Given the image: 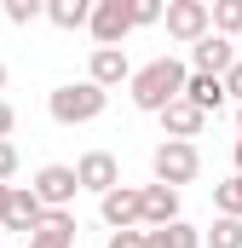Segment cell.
Instances as JSON below:
<instances>
[{
	"mask_svg": "<svg viewBox=\"0 0 242 248\" xmlns=\"http://www.w3.org/2000/svg\"><path fill=\"white\" fill-rule=\"evenodd\" d=\"M184 87H190V63H179V58H150L138 75H133V104L150 110V116H162L167 104L184 98Z\"/></svg>",
	"mask_w": 242,
	"mask_h": 248,
	"instance_id": "1",
	"label": "cell"
},
{
	"mask_svg": "<svg viewBox=\"0 0 242 248\" xmlns=\"http://www.w3.org/2000/svg\"><path fill=\"white\" fill-rule=\"evenodd\" d=\"M104 104H110V93H104V87H92V81H63V87H52V98H46L52 122H63V127L98 122V116H104Z\"/></svg>",
	"mask_w": 242,
	"mask_h": 248,
	"instance_id": "2",
	"label": "cell"
},
{
	"mask_svg": "<svg viewBox=\"0 0 242 248\" xmlns=\"http://www.w3.org/2000/svg\"><path fill=\"white\" fill-rule=\"evenodd\" d=\"M150 173H156V185H190L196 173H202V150L196 144H179V139H162L156 150H150Z\"/></svg>",
	"mask_w": 242,
	"mask_h": 248,
	"instance_id": "3",
	"label": "cell"
},
{
	"mask_svg": "<svg viewBox=\"0 0 242 248\" xmlns=\"http://www.w3.org/2000/svg\"><path fill=\"white\" fill-rule=\"evenodd\" d=\"M167 35L184 41V46H196V41H208L213 35V6L208 0H167Z\"/></svg>",
	"mask_w": 242,
	"mask_h": 248,
	"instance_id": "4",
	"label": "cell"
},
{
	"mask_svg": "<svg viewBox=\"0 0 242 248\" xmlns=\"http://www.w3.org/2000/svg\"><path fill=\"white\" fill-rule=\"evenodd\" d=\"M35 196H41V208L46 214H69L75 208V190H81V179H75V168H63V162H46L41 173H35Z\"/></svg>",
	"mask_w": 242,
	"mask_h": 248,
	"instance_id": "5",
	"label": "cell"
},
{
	"mask_svg": "<svg viewBox=\"0 0 242 248\" xmlns=\"http://www.w3.org/2000/svg\"><path fill=\"white\" fill-rule=\"evenodd\" d=\"M98 214L110 231H138L144 225V185H116L110 196H98Z\"/></svg>",
	"mask_w": 242,
	"mask_h": 248,
	"instance_id": "6",
	"label": "cell"
},
{
	"mask_svg": "<svg viewBox=\"0 0 242 248\" xmlns=\"http://www.w3.org/2000/svg\"><path fill=\"white\" fill-rule=\"evenodd\" d=\"M87 29H92V41H98V46H121V41L138 29V23H133V0H98Z\"/></svg>",
	"mask_w": 242,
	"mask_h": 248,
	"instance_id": "7",
	"label": "cell"
},
{
	"mask_svg": "<svg viewBox=\"0 0 242 248\" xmlns=\"http://www.w3.org/2000/svg\"><path fill=\"white\" fill-rule=\"evenodd\" d=\"M75 179H81V190H98V196H110V190L121 185V162L110 156V150H87V156L75 162Z\"/></svg>",
	"mask_w": 242,
	"mask_h": 248,
	"instance_id": "8",
	"label": "cell"
},
{
	"mask_svg": "<svg viewBox=\"0 0 242 248\" xmlns=\"http://www.w3.org/2000/svg\"><path fill=\"white\" fill-rule=\"evenodd\" d=\"M133 75H138V69L127 63V52H121V46H92V63H87V81H92V87H104V93H110V87H121V81L133 87Z\"/></svg>",
	"mask_w": 242,
	"mask_h": 248,
	"instance_id": "9",
	"label": "cell"
},
{
	"mask_svg": "<svg viewBox=\"0 0 242 248\" xmlns=\"http://www.w3.org/2000/svg\"><path fill=\"white\" fill-rule=\"evenodd\" d=\"M41 219H46L41 196H35L29 185H12V202H6V219H0V231H23V237H35V231H41Z\"/></svg>",
	"mask_w": 242,
	"mask_h": 248,
	"instance_id": "10",
	"label": "cell"
},
{
	"mask_svg": "<svg viewBox=\"0 0 242 248\" xmlns=\"http://www.w3.org/2000/svg\"><path fill=\"white\" fill-rule=\"evenodd\" d=\"M190 69H196V75H219V81H225V75L237 69V46H231L225 35H208V41H196V46H190Z\"/></svg>",
	"mask_w": 242,
	"mask_h": 248,
	"instance_id": "11",
	"label": "cell"
},
{
	"mask_svg": "<svg viewBox=\"0 0 242 248\" xmlns=\"http://www.w3.org/2000/svg\"><path fill=\"white\" fill-rule=\"evenodd\" d=\"M179 225V190L173 185H144V231Z\"/></svg>",
	"mask_w": 242,
	"mask_h": 248,
	"instance_id": "12",
	"label": "cell"
},
{
	"mask_svg": "<svg viewBox=\"0 0 242 248\" xmlns=\"http://www.w3.org/2000/svg\"><path fill=\"white\" fill-rule=\"evenodd\" d=\"M162 127H167V139H179V144H196V133L208 127V116H202L190 98H179V104H167V110H162Z\"/></svg>",
	"mask_w": 242,
	"mask_h": 248,
	"instance_id": "13",
	"label": "cell"
},
{
	"mask_svg": "<svg viewBox=\"0 0 242 248\" xmlns=\"http://www.w3.org/2000/svg\"><path fill=\"white\" fill-rule=\"evenodd\" d=\"M184 98H190L202 116H213V110H225V98H231V93H225V81H219V75H196V69H190V87H184Z\"/></svg>",
	"mask_w": 242,
	"mask_h": 248,
	"instance_id": "14",
	"label": "cell"
},
{
	"mask_svg": "<svg viewBox=\"0 0 242 248\" xmlns=\"http://www.w3.org/2000/svg\"><path fill=\"white\" fill-rule=\"evenodd\" d=\"M29 248H75V214H46Z\"/></svg>",
	"mask_w": 242,
	"mask_h": 248,
	"instance_id": "15",
	"label": "cell"
},
{
	"mask_svg": "<svg viewBox=\"0 0 242 248\" xmlns=\"http://www.w3.org/2000/svg\"><path fill=\"white\" fill-rule=\"evenodd\" d=\"M46 17L58 29H81V23H92V0H46Z\"/></svg>",
	"mask_w": 242,
	"mask_h": 248,
	"instance_id": "16",
	"label": "cell"
},
{
	"mask_svg": "<svg viewBox=\"0 0 242 248\" xmlns=\"http://www.w3.org/2000/svg\"><path fill=\"white\" fill-rule=\"evenodd\" d=\"M213 208H219V219H242V173L213 185Z\"/></svg>",
	"mask_w": 242,
	"mask_h": 248,
	"instance_id": "17",
	"label": "cell"
},
{
	"mask_svg": "<svg viewBox=\"0 0 242 248\" xmlns=\"http://www.w3.org/2000/svg\"><path fill=\"white\" fill-rule=\"evenodd\" d=\"M150 248H202V231L196 225H162V231H150Z\"/></svg>",
	"mask_w": 242,
	"mask_h": 248,
	"instance_id": "18",
	"label": "cell"
},
{
	"mask_svg": "<svg viewBox=\"0 0 242 248\" xmlns=\"http://www.w3.org/2000/svg\"><path fill=\"white\" fill-rule=\"evenodd\" d=\"M237 29H242V0H219V6H213V35L231 41Z\"/></svg>",
	"mask_w": 242,
	"mask_h": 248,
	"instance_id": "19",
	"label": "cell"
},
{
	"mask_svg": "<svg viewBox=\"0 0 242 248\" xmlns=\"http://www.w3.org/2000/svg\"><path fill=\"white\" fill-rule=\"evenodd\" d=\"M208 248H242V219H213Z\"/></svg>",
	"mask_w": 242,
	"mask_h": 248,
	"instance_id": "20",
	"label": "cell"
},
{
	"mask_svg": "<svg viewBox=\"0 0 242 248\" xmlns=\"http://www.w3.org/2000/svg\"><path fill=\"white\" fill-rule=\"evenodd\" d=\"M46 17V0H6V23H35Z\"/></svg>",
	"mask_w": 242,
	"mask_h": 248,
	"instance_id": "21",
	"label": "cell"
},
{
	"mask_svg": "<svg viewBox=\"0 0 242 248\" xmlns=\"http://www.w3.org/2000/svg\"><path fill=\"white\" fill-rule=\"evenodd\" d=\"M162 17H167L162 0H133V23H138V29H144V23H162Z\"/></svg>",
	"mask_w": 242,
	"mask_h": 248,
	"instance_id": "22",
	"label": "cell"
},
{
	"mask_svg": "<svg viewBox=\"0 0 242 248\" xmlns=\"http://www.w3.org/2000/svg\"><path fill=\"white\" fill-rule=\"evenodd\" d=\"M104 248H150V231H144V225H138V231H110Z\"/></svg>",
	"mask_w": 242,
	"mask_h": 248,
	"instance_id": "23",
	"label": "cell"
},
{
	"mask_svg": "<svg viewBox=\"0 0 242 248\" xmlns=\"http://www.w3.org/2000/svg\"><path fill=\"white\" fill-rule=\"evenodd\" d=\"M12 173H17V144L0 139V185H12Z\"/></svg>",
	"mask_w": 242,
	"mask_h": 248,
	"instance_id": "24",
	"label": "cell"
},
{
	"mask_svg": "<svg viewBox=\"0 0 242 248\" xmlns=\"http://www.w3.org/2000/svg\"><path fill=\"white\" fill-rule=\"evenodd\" d=\"M12 127H17V110H12V104L0 98V139H12Z\"/></svg>",
	"mask_w": 242,
	"mask_h": 248,
	"instance_id": "25",
	"label": "cell"
},
{
	"mask_svg": "<svg viewBox=\"0 0 242 248\" xmlns=\"http://www.w3.org/2000/svg\"><path fill=\"white\" fill-rule=\"evenodd\" d=\"M225 93H231V98H237V104H242V58H237V69L225 75Z\"/></svg>",
	"mask_w": 242,
	"mask_h": 248,
	"instance_id": "26",
	"label": "cell"
},
{
	"mask_svg": "<svg viewBox=\"0 0 242 248\" xmlns=\"http://www.w3.org/2000/svg\"><path fill=\"white\" fill-rule=\"evenodd\" d=\"M0 93H6V63H0Z\"/></svg>",
	"mask_w": 242,
	"mask_h": 248,
	"instance_id": "27",
	"label": "cell"
},
{
	"mask_svg": "<svg viewBox=\"0 0 242 248\" xmlns=\"http://www.w3.org/2000/svg\"><path fill=\"white\" fill-rule=\"evenodd\" d=\"M237 133H242V104H237Z\"/></svg>",
	"mask_w": 242,
	"mask_h": 248,
	"instance_id": "28",
	"label": "cell"
}]
</instances>
